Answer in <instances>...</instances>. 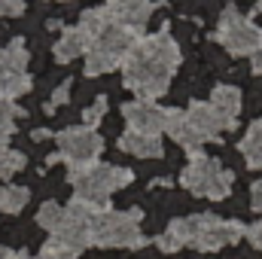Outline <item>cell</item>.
I'll list each match as a JSON object with an SVG mask.
<instances>
[{"mask_svg":"<svg viewBox=\"0 0 262 259\" xmlns=\"http://www.w3.org/2000/svg\"><path fill=\"white\" fill-rule=\"evenodd\" d=\"M28 198H31V192H28L25 186L6 183V186L0 189V210H3V213H18V210L28 204Z\"/></svg>","mask_w":262,"mask_h":259,"instance_id":"obj_20","label":"cell"},{"mask_svg":"<svg viewBox=\"0 0 262 259\" xmlns=\"http://www.w3.org/2000/svg\"><path fill=\"white\" fill-rule=\"evenodd\" d=\"M104 110H107V98L101 95V98H98V101L85 110V116H82V119H85V125H89V128H95V125L104 119Z\"/></svg>","mask_w":262,"mask_h":259,"instance_id":"obj_25","label":"cell"},{"mask_svg":"<svg viewBox=\"0 0 262 259\" xmlns=\"http://www.w3.org/2000/svg\"><path fill=\"white\" fill-rule=\"evenodd\" d=\"M116 67H122L119 58H113V55H107L101 49H89V55H85V76H104V73H110Z\"/></svg>","mask_w":262,"mask_h":259,"instance_id":"obj_19","label":"cell"},{"mask_svg":"<svg viewBox=\"0 0 262 259\" xmlns=\"http://www.w3.org/2000/svg\"><path fill=\"white\" fill-rule=\"evenodd\" d=\"M128 3H143V0H107V6H128Z\"/></svg>","mask_w":262,"mask_h":259,"instance_id":"obj_31","label":"cell"},{"mask_svg":"<svg viewBox=\"0 0 262 259\" xmlns=\"http://www.w3.org/2000/svg\"><path fill=\"white\" fill-rule=\"evenodd\" d=\"M122 116L128 122V131L137 134H162L165 128V107H159L156 101H131L122 107Z\"/></svg>","mask_w":262,"mask_h":259,"instance_id":"obj_8","label":"cell"},{"mask_svg":"<svg viewBox=\"0 0 262 259\" xmlns=\"http://www.w3.org/2000/svg\"><path fill=\"white\" fill-rule=\"evenodd\" d=\"M259 12H262V0L256 3V6H253V15H259Z\"/></svg>","mask_w":262,"mask_h":259,"instance_id":"obj_33","label":"cell"},{"mask_svg":"<svg viewBox=\"0 0 262 259\" xmlns=\"http://www.w3.org/2000/svg\"><path fill=\"white\" fill-rule=\"evenodd\" d=\"M15 116H21V110L12 101H0V146H6L9 134L15 131Z\"/></svg>","mask_w":262,"mask_h":259,"instance_id":"obj_22","label":"cell"},{"mask_svg":"<svg viewBox=\"0 0 262 259\" xmlns=\"http://www.w3.org/2000/svg\"><path fill=\"white\" fill-rule=\"evenodd\" d=\"M165 134H171V140L174 143H180L183 149H189V153H195L198 146L204 143L201 140V134L192 128V122H189V116H186V110H165Z\"/></svg>","mask_w":262,"mask_h":259,"instance_id":"obj_10","label":"cell"},{"mask_svg":"<svg viewBox=\"0 0 262 259\" xmlns=\"http://www.w3.org/2000/svg\"><path fill=\"white\" fill-rule=\"evenodd\" d=\"M0 67L3 70H15V73H25V67H28V49H25L21 40H12L9 46L0 49Z\"/></svg>","mask_w":262,"mask_h":259,"instance_id":"obj_18","label":"cell"},{"mask_svg":"<svg viewBox=\"0 0 262 259\" xmlns=\"http://www.w3.org/2000/svg\"><path fill=\"white\" fill-rule=\"evenodd\" d=\"M232 171H226L216 159L204 156L201 149L189 153V165L180 177V183L189 189V192L201 195V198H210V201H220L232 192Z\"/></svg>","mask_w":262,"mask_h":259,"instance_id":"obj_3","label":"cell"},{"mask_svg":"<svg viewBox=\"0 0 262 259\" xmlns=\"http://www.w3.org/2000/svg\"><path fill=\"white\" fill-rule=\"evenodd\" d=\"M0 259H12V253H9V250H3V256Z\"/></svg>","mask_w":262,"mask_h":259,"instance_id":"obj_34","label":"cell"},{"mask_svg":"<svg viewBox=\"0 0 262 259\" xmlns=\"http://www.w3.org/2000/svg\"><path fill=\"white\" fill-rule=\"evenodd\" d=\"M12 259H37V256H28V253H12Z\"/></svg>","mask_w":262,"mask_h":259,"instance_id":"obj_32","label":"cell"},{"mask_svg":"<svg viewBox=\"0 0 262 259\" xmlns=\"http://www.w3.org/2000/svg\"><path fill=\"white\" fill-rule=\"evenodd\" d=\"M192 128L201 134V140H220V131H232L238 125V119L220 113L210 101H192V107L186 110Z\"/></svg>","mask_w":262,"mask_h":259,"instance_id":"obj_7","label":"cell"},{"mask_svg":"<svg viewBox=\"0 0 262 259\" xmlns=\"http://www.w3.org/2000/svg\"><path fill=\"white\" fill-rule=\"evenodd\" d=\"M25 92H31V76L0 67V101H15Z\"/></svg>","mask_w":262,"mask_h":259,"instance_id":"obj_16","label":"cell"},{"mask_svg":"<svg viewBox=\"0 0 262 259\" xmlns=\"http://www.w3.org/2000/svg\"><path fill=\"white\" fill-rule=\"evenodd\" d=\"M216 40L232 52V55H256L262 52V28H256L250 18H244L235 6H226L220 15Z\"/></svg>","mask_w":262,"mask_h":259,"instance_id":"obj_5","label":"cell"},{"mask_svg":"<svg viewBox=\"0 0 262 259\" xmlns=\"http://www.w3.org/2000/svg\"><path fill=\"white\" fill-rule=\"evenodd\" d=\"M119 149L137 156V159H159V156H162V137H159V134L125 131V134L119 137Z\"/></svg>","mask_w":262,"mask_h":259,"instance_id":"obj_12","label":"cell"},{"mask_svg":"<svg viewBox=\"0 0 262 259\" xmlns=\"http://www.w3.org/2000/svg\"><path fill=\"white\" fill-rule=\"evenodd\" d=\"M247 226L238 223V220H220L213 213H198V217H189V244L195 250H220L226 244H238L244 238Z\"/></svg>","mask_w":262,"mask_h":259,"instance_id":"obj_4","label":"cell"},{"mask_svg":"<svg viewBox=\"0 0 262 259\" xmlns=\"http://www.w3.org/2000/svg\"><path fill=\"white\" fill-rule=\"evenodd\" d=\"M140 210H101L92 220V244L95 247H143L146 235L140 232Z\"/></svg>","mask_w":262,"mask_h":259,"instance_id":"obj_2","label":"cell"},{"mask_svg":"<svg viewBox=\"0 0 262 259\" xmlns=\"http://www.w3.org/2000/svg\"><path fill=\"white\" fill-rule=\"evenodd\" d=\"M250 204H253V210H259V213H262V183H253V192H250Z\"/></svg>","mask_w":262,"mask_h":259,"instance_id":"obj_29","label":"cell"},{"mask_svg":"<svg viewBox=\"0 0 262 259\" xmlns=\"http://www.w3.org/2000/svg\"><path fill=\"white\" fill-rule=\"evenodd\" d=\"M67 98H70V82H61L58 89H55V95H52V104H49V113L58 107V104H64Z\"/></svg>","mask_w":262,"mask_h":259,"instance_id":"obj_28","label":"cell"},{"mask_svg":"<svg viewBox=\"0 0 262 259\" xmlns=\"http://www.w3.org/2000/svg\"><path fill=\"white\" fill-rule=\"evenodd\" d=\"M177 67H180V46L171 40L165 28L134 43V49L122 58V79L125 89L140 95V101H156L168 92V82Z\"/></svg>","mask_w":262,"mask_h":259,"instance_id":"obj_1","label":"cell"},{"mask_svg":"<svg viewBox=\"0 0 262 259\" xmlns=\"http://www.w3.org/2000/svg\"><path fill=\"white\" fill-rule=\"evenodd\" d=\"M37 223H40L46 232H52V235H55V232H58V226L64 223V207H61L58 201H46V204L37 210Z\"/></svg>","mask_w":262,"mask_h":259,"instance_id":"obj_21","label":"cell"},{"mask_svg":"<svg viewBox=\"0 0 262 259\" xmlns=\"http://www.w3.org/2000/svg\"><path fill=\"white\" fill-rule=\"evenodd\" d=\"M186 244H189V220H186V217H177V220H171L168 229L159 235V247H162L165 253H177V250L186 247Z\"/></svg>","mask_w":262,"mask_h":259,"instance_id":"obj_14","label":"cell"},{"mask_svg":"<svg viewBox=\"0 0 262 259\" xmlns=\"http://www.w3.org/2000/svg\"><path fill=\"white\" fill-rule=\"evenodd\" d=\"M52 241H58L61 247H67L70 253H82V250H89L92 247V223H85V220H73V217H67L64 213V223L58 226V232L52 235Z\"/></svg>","mask_w":262,"mask_h":259,"instance_id":"obj_9","label":"cell"},{"mask_svg":"<svg viewBox=\"0 0 262 259\" xmlns=\"http://www.w3.org/2000/svg\"><path fill=\"white\" fill-rule=\"evenodd\" d=\"M238 149H241V156H244V162H247V168H253V171H259L262 168V119H256L247 134L241 137V143H238Z\"/></svg>","mask_w":262,"mask_h":259,"instance_id":"obj_13","label":"cell"},{"mask_svg":"<svg viewBox=\"0 0 262 259\" xmlns=\"http://www.w3.org/2000/svg\"><path fill=\"white\" fill-rule=\"evenodd\" d=\"M241 89L238 85H216L213 92H210V104L220 110V113H226V116H238L241 113Z\"/></svg>","mask_w":262,"mask_h":259,"instance_id":"obj_15","label":"cell"},{"mask_svg":"<svg viewBox=\"0 0 262 259\" xmlns=\"http://www.w3.org/2000/svg\"><path fill=\"white\" fill-rule=\"evenodd\" d=\"M25 0H0V15H21Z\"/></svg>","mask_w":262,"mask_h":259,"instance_id":"obj_26","label":"cell"},{"mask_svg":"<svg viewBox=\"0 0 262 259\" xmlns=\"http://www.w3.org/2000/svg\"><path fill=\"white\" fill-rule=\"evenodd\" d=\"M37 259H76V253H70L58 241H49V244H43V250H40Z\"/></svg>","mask_w":262,"mask_h":259,"instance_id":"obj_24","label":"cell"},{"mask_svg":"<svg viewBox=\"0 0 262 259\" xmlns=\"http://www.w3.org/2000/svg\"><path fill=\"white\" fill-rule=\"evenodd\" d=\"M113 25V15H110V9L107 6H98V9H85L82 12V18H79V28L95 40L104 28H110Z\"/></svg>","mask_w":262,"mask_h":259,"instance_id":"obj_17","label":"cell"},{"mask_svg":"<svg viewBox=\"0 0 262 259\" xmlns=\"http://www.w3.org/2000/svg\"><path fill=\"white\" fill-rule=\"evenodd\" d=\"M25 168V156L18 149H9V146H0V177H12L15 171Z\"/></svg>","mask_w":262,"mask_h":259,"instance_id":"obj_23","label":"cell"},{"mask_svg":"<svg viewBox=\"0 0 262 259\" xmlns=\"http://www.w3.org/2000/svg\"><path fill=\"white\" fill-rule=\"evenodd\" d=\"M92 37L76 25V28H67L64 34L58 37V43H55V58L64 64V61H73V58H79V55H89V49H92Z\"/></svg>","mask_w":262,"mask_h":259,"instance_id":"obj_11","label":"cell"},{"mask_svg":"<svg viewBox=\"0 0 262 259\" xmlns=\"http://www.w3.org/2000/svg\"><path fill=\"white\" fill-rule=\"evenodd\" d=\"M244 238H250V244H253L256 250H262V220H259V223H253V226H247Z\"/></svg>","mask_w":262,"mask_h":259,"instance_id":"obj_27","label":"cell"},{"mask_svg":"<svg viewBox=\"0 0 262 259\" xmlns=\"http://www.w3.org/2000/svg\"><path fill=\"white\" fill-rule=\"evenodd\" d=\"M104 149V140L101 134L89 125H79V128H64L58 134V159L67 162V171L70 168H89L98 162Z\"/></svg>","mask_w":262,"mask_h":259,"instance_id":"obj_6","label":"cell"},{"mask_svg":"<svg viewBox=\"0 0 262 259\" xmlns=\"http://www.w3.org/2000/svg\"><path fill=\"white\" fill-rule=\"evenodd\" d=\"M250 70H253L256 76H262V52H256V55H253V64H250Z\"/></svg>","mask_w":262,"mask_h":259,"instance_id":"obj_30","label":"cell"}]
</instances>
